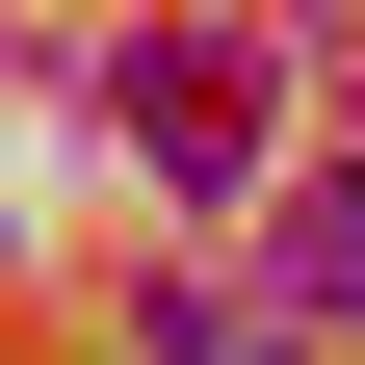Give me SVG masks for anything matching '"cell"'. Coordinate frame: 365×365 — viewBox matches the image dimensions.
Returning a JSON list of instances; mask_svg holds the SVG:
<instances>
[{"label":"cell","instance_id":"6da1fadb","mask_svg":"<svg viewBox=\"0 0 365 365\" xmlns=\"http://www.w3.org/2000/svg\"><path fill=\"white\" fill-rule=\"evenodd\" d=\"M105 105H130V182H261V53L235 26H157V53H105Z\"/></svg>","mask_w":365,"mask_h":365},{"label":"cell","instance_id":"7a4b0ae2","mask_svg":"<svg viewBox=\"0 0 365 365\" xmlns=\"http://www.w3.org/2000/svg\"><path fill=\"white\" fill-rule=\"evenodd\" d=\"M287 287H313V313H365V182H313V209H287Z\"/></svg>","mask_w":365,"mask_h":365}]
</instances>
